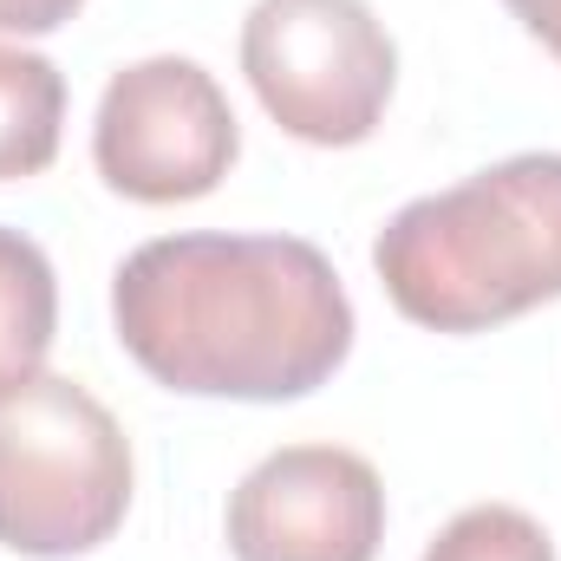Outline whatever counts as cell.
Returning a JSON list of instances; mask_svg holds the SVG:
<instances>
[{
  "instance_id": "2",
  "label": "cell",
  "mask_w": 561,
  "mask_h": 561,
  "mask_svg": "<svg viewBox=\"0 0 561 561\" xmlns=\"http://www.w3.org/2000/svg\"><path fill=\"white\" fill-rule=\"evenodd\" d=\"M373 268L431 333H483L561 300V157L529 150L405 203L379 229Z\"/></svg>"
},
{
  "instance_id": "1",
  "label": "cell",
  "mask_w": 561,
  "mask_h": 561,
  "mask_svg": "<svg viewBox=\"0 0 561 561\" xmlns=\"http://www.w3.org/2000/svg\"><path fill=\"white\" fill-rule=\"evenodd\" d=\"M125 353L170 392L280 405L327 386L353 346V300L300 236H163L112 280Z\"/></svg>"
},
{
  "instance_id": "3",
  "label": "cell",
  "mask_w": 561,
  "mask_h": 561,
  "mask_svg": "<svg viewBox=\"0 0 561 561\" xmlns=\"http://www.w3.org/2000/svg\"><path fill=\"white\" fill-rule=\"evenodd\" d=\"M131 510V444L72 379L33 373L0 392V549L33 561L85 556Z\"/></svg>"
},
{
  "instance_id": "11",
  "label": "cell",
  "mask_w": 561,
  "mask_h": 561,
  "mask_svg": "<svg viewBox=\"0 0 561 561\" xmlns=\"http://www.w3.org/2000/svg\"><path fill=\"white\" fill-rule=\"evenodd\" d=\"M503 7H510V13H516V20H523V26H529V33L561 59V0H503Z\"/></svg>"
},
{
  "instance_id": "10",
  "label": "cell",
  "mask_w": 561,
  "mask_h": 561,
  "mask_svg": "<svg viewBox=\"0 0 561 561\" xmlns=\"http://www.w3.org/2000/svg\"><path fill=\"white\" fill-rule=\"evenodd\" d=\"M85 0H0V33H59Z\"/></svg>"
},
{
  "instance_id": "6",
  "label": "cell",
  "mask_w": 561,
  "mask_h": 561,
  "mask_svg": "<svg viewBox=\"0 0 561 561\" xmlns=\"http://www.w3.org/2000/svg\"><path fill=\"white\" fill-rule=\"evenodd\" d=\"M386 542V483L359 450L287 444L229 496L236 561H373Z\"/></svg>"
},
{
  "instance_id": "7",
  "label": "cell",
  "mask_w": 561,
  "mask_h": 561,
  "mask_svg": "<svg viewBox=\"0 0 561 561\" xmlns=\"http://www.w3.org/2000/svg\"><path fill=\"white\" fill-rule=\"evenodd\" d=\"M66 125V79L53 59L0 46V183L39 176L59 157Z\"/></svg>"
},
{
  "instance_id": "8",
  "label": "cell",
  "mask_w": 561,
  "mask_h": 561,
  "mask_svg": "<svg viewBox=\"0 0 561 561\" xmlns=\"http://www.w3.org/2000/svg\"><path fill=\"white\" fill-rule=\"evenodd\" d=\"M53 327H59L53 262L20 229H0V392H13L20 379L39 373Z\"/></svg>"
},
{
  "instance_id": "9",
  "label": "cell",
  "mask_w": 561,
  "mask_h": 561,
  "mask_svg": "<svg viewBox=\"0 0 561 561\" xmlns=\"http://www.w3.org/2000/svg\"><path fill=\"white\" fill-rule=\"evenodd\" d=\"M424 561H556V542L542 536L536 516H523L510 503H477L437 529Z\"/></svg>"
},
{
  "instance_id": "4",
  "label": "cell",
  "mask_w": 561,
  "mask_h": 561,
  "mask_svg": "<svg viewBox=\"0 0 561 561\" xmlns=\"http://www.w3.org/2000/svg\"><path fill=\"white\" fill-rule=\"evenodd\" d=\"M242 72L287 138L333 150L379 131L399 53L366 0H255L242 20Z\"/></svg>"
},
{
  "instance_id": "5",
  "label": "cell",
  "mask_w": 561,
  "mask_h": 561,
  "mask_svg": "<svg viewBox=\"0 0 561 561\" xmlns=\"http://www.w3.org/2000/svg\"><path fill=\"white\" fill-rule=\"evenodd\" d=\"M236 112L196 59H138L125 66L92 125L99 176L131 203H196L236 163Z\"/></svg>"
}]
</instances>
